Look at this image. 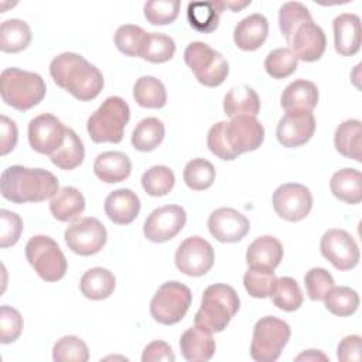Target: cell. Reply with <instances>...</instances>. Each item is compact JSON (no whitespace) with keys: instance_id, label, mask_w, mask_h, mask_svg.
Segmentation results:
<instances>
[{"instance_id":"obj_43","label":"cell","mask_w":362,"mask_h":362,"mask_svg":"<svg viewBox=\"0 0 362 362\" xmlns=\"http://www.w3.org/2000/svg\"><path fill=\"white\" fill-rule=\"evenodd\" d=\"M175 54L174 40L161 33H148L140 58L151 64H163L170 61Z\"/></svg>"},{"instance_id":"obj_13","label":"cell","mask_w":362,"mask_h":362,"mask_svg":"<svg viewBox=\"0 0 362 362\" xmlns=\"http://www.w3.org/2000/svg\"><path fill=\"white\" fill-rule=\"evenodd\" d=\"M273 208L287 222L303 221L313 208L311 191L298 182H286L273 192Z\"/></svg>"},{"instance_id":"obj_10","label":"cell","mask_w":362,"mask_h":362,"mask_svg":"<svg viewBox=\"0 0 362 362\" xmlns=\"http://www.w3.org/2000/svg\"><path fill=\"white\" fill-rule=\"evenodd\" d=\"M64 239L74 253L79 256H92L100 252L107 240L105 225L93 218L85 216L72 222L64 232Z\"/></svg>"},{"instance_id":"obj_17","label":"cell","mask_w":362,"mask_h":362,"mask_svg":"<svg viewBox=\"0 0 362 362\" xmlns=\"http://www.w3.org/2000/svg\"><path fill=\"white\" fill-rule=\"evenodd\" d=\"M315 132V119L311 112H286L277 123L276 137L283 147L294 148L305 144Z\"/></svg>"},{"instance_id":"obj_40","label":"cell","mask_w":362,"mask_h":362,"mask_svg":"<svg viewBox=\"0 0 362 362\" xmlns=\"http://www.w3.org/2000/svg\"><path fill=\"white\" fill-rule=\"evenodd\" d=\"M215 167L205 158H192L184 167V182L194 191L208 189L215 181Z\"/></svg>"},{"instance_id":"obj_9","label":"cell","mask_w":362,"mask_h":362,"mask_svg":"<svg viewBox=\"0 0 362 362\" xmlns=\"http://www.w3.org/2000/svg\"><path fill=\"white\" fill-rule=\"evenodd\" d=\"M192 301L191 290L180 281H167L158 287L150 301V314L163 325L180 322Z\"/></svg>"},{"instance_id":"obj_44","label":"cell","mask_w":362,"mask_h":362,"mask_svg":"<svg viewBox=\"0 0 362 362\" xmlns=\"http://www.w3.org/2000/svg\"><path fill=\"white\" fill-rule=\"evenodd\" d=\"M277 277L273 270L249 267L243 276V286L249 296L255 298H267L273 294Z\"/></svg>"},{"instance_id":"obj_20","label":"cell","mask_w":362,"mask_h":362,"mask_svg":"<svg viewBox=\"0 0 362 362\" xmlns=\"http://www.w3.org/2000/svg\"><path fill=\"white\" fill-rule=\"evenodd\" d=\"M334 47L342 57H352L361 49V18L354 13H342L334 18Z\"/></svg>"},{"instance_id":"obj_46","label":"cell","mask_w":362,"mask_h":362,"mask_svg":"<svg viewBox=\"0 0 362 362\" xmlns=\"http://www.w3.org/2000/svg\"><path fill=\"white\" fill-rule=\"evenodd\" d=\"M52 359L55 362H86L89 349L79 337L65 335L54 344Z\"/></svg>"},{"instance_id":"obj_26","label":"cell","mask_w":362,"mask_h":362,"mask_svg":"<svg viewBox=\"0 0 362 362\" xmlns=\"http://www.w3.org/2000/svg\"><path fill=\"white\" fill-rule=\"evenodd\" d=\"M93 173L106 184L120 182L130 175L132 161L122 151H103L95 158Z\"/></svg>"},{"instance_id":"obj_2","label":"cell","mask_w":362,"mask_h":362,"mask_svg":"<svg viewBox=\"0 0 362 362\" xmlns=\"http://www.w3.org/2000/svg\"><path fill=\"white\" fill-rule=\"evenodd\" d=\"M0 191L3 198L14 204L52 199L59 191L58 178L44 168L10 165L1 173Z\"/></svg>"},{"instance_id":"obj_35","label":"cell","mask_w":362,"mask_h":362,"mask_svg":"<svg viewBox=\"0 0 362 362\" xmlns=\"http://www.w3.org/2000/svg\"><path fill=\"white\" fill-rule=\"evenodd\" d=\"M85 158V147L79 136L69 127H66L64 144L49 156V160L54 165L61 170H74L82 164Z\"/></svg>"},{"instance_id":"obj_15","label":"cell","mask_w":362,"mask_h":362,"mask_svg":"<svg viewBox=\"0 0 362 362\" xmlns=\"http://www.w3.org/2000/svg\"><path fill=\"white\" fill-rule=\"evenodd\" d=\"M187 222V212L180 205L156 208L144 221L143 233L154 243H164L177 236Z\"/></svg>"},{"instance_id":"obj_23","label":"cell","mask_w":362,"mask_h":362,"mask_svg":"<svg viewBox=\"0 0 362 362\" xmlns=\"http://www.w3.org/2000/svg\"><path fill=\"white\" fill-rule=\"evenodd\" d=\"M269 34V21L263 14L255 13L242 18L233 30V41L243 51L260 48Z\"/></svg>"},{"instance_id":"obj_11","label":"cell","mask_w":362,"mask_h":362,"mask_svg":"<svg viewBox=\"0 0 362 362\" xmlns=\"http://www.w3.org/2000/svg\"><path fill=\"white\" fill-rule=\"evenodd\" d=\"M214 260L215 252L212 245L198 235L184 239L175 252L177 269L191 277L206 274L212 269Z\"/></svg>"},{"instance_id":"obj_22","label":"cell","mask_w":362,"mask_h":362,"mask_svg":"<svg viewBox=\"0 0 362 362\" xmlns=\"http://www.w3.org/2000/svg\"><path fill=\"white\" fill-rule=\"evenodd\" d=\"M215 339L212 332L201 325L188 328L180 338V349L188 362H206L215 354Z\"/></svg>"},{"instance_id":"obj_28","label":"cell","mask_w":362,"mask_h":362,"mask_svg":"<svg viewBox=\"0 0 362 362\" xmlns=\"http://www.w3.org/2000/svg\"><path fill=\"white\" fill-rule=\"evenodd\" d=\"M79 288L83 297L89 300H105L113 294L116 288V277L105 267H92L82 274Z\"/></svg>"},{"instance_id":"obj_12","label":"cell","mask_w":362,"mask_h":362,"mask_svg":"<svg viewBox=\"0 0 362 362\" xmlns=\"http://www.w3.org/2000/svg\"><path fill=\"white\" fill-rule=\"evenodd\" d=\"M223 134L229 150L238 158L240 154L257 150L264 140L263 124L256 116L242 115L225 122Z\"/></svg>"},{"instance_id":"obj_36","label":"cell","mask_w":362,"mask_h":362,"mask_svg":"<svg viewBox=\"0 0 362 362\" xmlns=\"http://www.w3.org/2000/svg\"><path fill=\"white\" fill-rule=\"evenodd\" d=\"M164 124L157 117L140 120L132 133V146L137 151H153L164 140Z\"/></svg>"},{"instance_id":"obj_32","label":"cell","mask_w":362,"mask_h":362,"mask_svg":"<svg viewBox=\"0 0 362 362\" xmlns=\"http://www.w3.org/2000/svg\"><path fill=\"white\" fill-rule=\"evenodd\" d=\"M361 137H362L361 120L346 119L335 129L334 146L341 156L361 163L362 161V158H361Z\"/></svg>"},{"instance_id":"obj_37","label":"cell","mask_w":362,"mask_h":362,"mask_svg":"<svg viewBox=\"0 0 362 362\" xmlns=\"http://www.w3.org/2000/svg\"><path fill=\"white\" fill-rule=\"evenodd\" d=\"M322 301L325 308L338 317H349L359 307L358 293L348 286H334Z\"/></svg>"},{"instance_id":"obj_41","label":"cell","mask_w":362,"mask_h":362,"mask_svg":"<svg viewBox=\"0 0 362 362\" xmlns=\"http://www.w3.org/2000/svg\"><path fill=\"white\" fill-rule=\"evenodd\" d=\"M273 304L287 313L296 311L303 304V293L298 283L288 276L280 277L276 281V287L273 294L270 296Z\"/></svg>"},{"instance_id":"obj_29","label":"cell","mask_w":362,"mask_h":362,"mask_svg":"<svg viewBox=\"0 0 362 362\" xmlns=\"http://www.w3.org/2000/svg\"><path fill=\"white\" fill-rule=\"evenodd\" d=\"M331 192L339 201L355 205L362 201V174L356 168H342L331 177Z\"/></svg>"},{"instance_id":"obj_30","label":"cell","mask_w":362,"mask_h":362,"mask_svg":"<svg viewBox=\"0 0 362 362\" xmlns=\"http://www.w3.org/2000/svg\"><path fill=\"white\" fill-rule=\"evenodd\" d=\"M223 10V1H192L187 7V18L194 30L208 34L218 28Z\"/></svg>"},{"instance_id":"obj_42","label":"cell","mask_w":362,"mask_h":362,"mask_svg":"<svg viewBox=\"0 0 362 362\" xmlns=\"http://www.w3.org/2000/svg\"><path fill=\"white\" fill-rule=\"evenodd\" d=\"M175 184V175L167 165H153L141 175L143 189L151 197L167 195Z\"/></svg>"},{"instance_id":"obj_51","label":"cell","mask_w":362,"mask_h":362,"mask_svg":"<svg viewBox=\"0 0 362 362\" xmlns=\"http://www.w3.org/2000/svg\"><path fill=\"white\" fill-rule=\"evenodd\" d=\"M223 126L225 122H218L215 123L206 136V144L208 148L212 154H215L218 158L225 160V161H232L235 160V154L229 150L226 140H225V134H223Z\"/></svg>"},{"instance_id":"obj_48","label":"cell","mask_w":362,"mask_h":362,"mask_svg":"<svg viewBox=\"0 0 362 362\" xmlns=\"http://www.w3.org/2000/svg\"><path fill=\"white\" fill-rule=\"evenodd\" d=\"M304 284L310 300L322 301L335 286V281L327 269L313 267L305 273Z\"/></svg>"},{"instance_id":"obj_49","label":"cell","mask_w":362,"mask_h":362,"mask_svg":"<svg viewBox=\"0 0 362 362\" xmlns=\"http://www.w3.org/2000/svg\"><path fill=\"white\" fill-rule=\"evenodd\" d=\"M24 321L18 310L10 305L0 307V342L11 344L23 332Z\"/></svg>"},{"instance_id":"obj_39","label":"cell","mask_w":362,"mask_h":362,"mask_svg":"<svg viewBox=\"0 0 362 362\" xmlns=\"http://www.w3.org/2000/svg\"><path fill=\"white\" fill-rule=\"evenodd\" d=\"M147 37L148 33L140 25L124 24L120 25L115 33V45L127 57H140Z\"/></svg>"},{"instance_id":"obj_52","label":"cell","mask_w":362,"mask_h":362,"mask_svg":"<svg viewBox=\"0 0 362 362\" xmlns=\"http://www.w3.org/2000/svg\"><path fill=\"white\" fill-rule=\"evenodd\" d=\"M18 139L16 122L1 115L0 117V154L6 156L14 150Z\"/></svg>"},{"instance_id":"obj_1","label":"cell","mask_w":362,"mask_h":362,"mask_svg":"<svg viewBox=\"0 0 362 362\" xmlns=\"http://www.w3.org/2000/svg\"><path fill=\"white\" fill-rule=\"evenodd\" d=\"M49 75L59 88L82 102L98 98L105 85L99 68L76 52H62L54 57Z\"/></svg>"},{"instance_id":"obj_14","label":"cell","mask_w":362,"mask_h":362,"mask_svg":"<svg viewBox=\"0 0 362 362\" xmlns=\"http://www.w3.org/2000/svg\"><path fill=\"white\" fill-rule=\"evenodd\" d=\"M321 255L338 270H351L359 263L356 240L344 229H328L321 236Z\"/></svg>"},{"instance_id":"obj_6","label":"cell","mask_w":362,"mask_h":362,"mask_svg":"<svg viewBox=\"0 0 362 362\" xmlns=\"http://www.w3.org/2000/svg\"><path fill=\"white\" fill-rule=\"evenodd\" d=\"M184 61L194 72L197 81L206 88L219 86L229 74L226 58L202 41H194L187 45Z\"/></svg>"},{"instance_id":"obj_27","label":"cell","mask_w":362,"mask_h":362,"mask_svg":"<svg viewBox=\"0 0 362 362\" xmlns=\"http://www.w3.org/2000/svg\"><path fill=\"white\" fill-rule=\"evenodd\" d=\"M223 112L230 119L242 115L256 116L260 112V99L247 85L232 86L223 98Z\"/></svg>"},{"instance_id":"obj_54","label":"cell","mask_w":362,"mask_h":362,"mask_svg":"<svg viewBox=\"0 0 362 362\" xmlns=\"http://www.w3.org/2000/svg\"><path fill=\"white\" fill-rule=\"evenodd\" d=\"M141 361L143 362H160V361H164V362H173L175 361V355L171 349V346L164 342V341H153L150 342L144 351H143V355H141Z\"/></svg>"},{"instance_id":"obj_38","label":"cell","mask_w":362,"mask_h":362,"mask_svg":"<svg viewBox=\"0 0 362 362\" xmlns=\"http://www.w3.org/2000/svg\"><path fill=\"white\" fill-rule=\"evenodd\" d=\"M308 21H313V17L310 10L303 3L287 1L279 10V27L288 44L291 41L294 31L301 24Z\"/></svg>"},{"instance_id":"obj_50","label":"cell","mask_w":362,"mask_h":362,"mask_svg":"<svg viewBox=\"0 0 362 362\" xmlns=\"http://www.w3.org/2000/svg\"><path fill=\"white\" fill-rule=\"evenodd\" d=\"M23 232V221L20 215L8 209L0 211V247L6 249L16 245Z\"/></svg>"},{"instance_id":"obj_3","label":"cell","mask_w":362,"mask_h":362,"mask_svg":"<svg viewBox=\"0 0 362 362\" xmlns=\"http://www.w3.org/2000/svg\"><path fill=\"white\" fill-rule=\"evenodd\" d=\"M240 300L232 286L216 283L205 288L201 307L195 314V324L211 332L223 331L232 317L239 311Z\"/></svg>"},{"instance_id":"obj_25","label":"cell","mask_w":362,"mask_h":362,"mask_svg":"<svg viewBox=\"0 0 362 362\" xmlns=\"http://www.w3.org/2000/svg\"><path fill=\"white\" fill-rule=\"evenodd\" d=\"M280 103L286 112H294V110L313 112V109L318 103V88L311 81H305V79L293 81L284 88L280 96Z\"/></svg>"},{"instance_id":"obj_56","label":"cell","mask_w":362,"mask_h":362,"mask_svg":"<svg viewBox=\"0 0 362 362\" xmlns=\"http://www.w3.org/2000/svg\"><path fill=\"white\" fill-rule=\"evenodd\" d=\"M225 4V8H230L232 11H239L242 10L243 7L249 6L250 4V0L249 1H243V3H236V1H223Z\"/></svg>"},{"instance_id":"obj_31","label":"cell","mask_w":362,"mask_h":362,"mask_svg":"<svg viewBox=\"0 0 362 362\" xmlns=\"http://www.w3.org/2000/svg\"><path fill=\"white\" fill-rule=\"evenodd\" d=\"M85 209V198L75 187H62L49 202L52 216L59 222L76 219Z\"/></svg>"},{"instance_id":"obj_7","label":"cell","mask_w":362,"mask_h":362,"mask_svg":"<svg viewBox=\"0 0 362 362\" xmlns=\"http://www.w3.org/2000/svg\"><path fill=\"white\" fill-rule=\"evenodd\" d=\"M290 325L273 315L260 318L253 328L250 356L257 362H274L290 339Z\"/></svg>"},{"instance_id":"obj_19","label":"cell","mask_w":362,"mask_h":362,"mask_svg":"<svg viewBox=\"0 0 362 362\" xmlns=\"http://www.w3.org/2000/svg\"><path fill=\"white\" fill-rule=\"evenodd\" d=\"M327 47V38L324 30L314 21L301 24L293 34L290 41V49L297 59L304 62L318 61Z\"/></svg>"},{"instance_id":"obj_34","label":"cell","mask_w":362,"mask_h":362,"mask_svg":"<svg viewBox=\"0 0 362 362\" xmlns=\"http://www.w3.org/2000/svg\"><path fill=\"white\" fill-rule=\"evenodd\" d=\"M133 98L141 107L161 109L167 103V90L160 79L146 75L134 82Z\"/></svg>"},{"instance_id":"obj_33","label":"cell","mask_w":362,"mask_h":362,"mask_svg":"<svg viewBox=\"0 0 362 362\" xmlns=\"http://www.w3.org/2000/svg\"><path fill=\"white\" fill-rule=\"evenodd\" d=\"M31 28L20 18H10L0 25V49L16 54L25 49L31 42Z\"/></svg>"},{"instance_id":"obj_45","label":"cell","mask_w":362,"mask_h":362,"mask_svg":"<svg viewBox=\"0 0 362 362\" xmlns=\"http://www.w3.org/2000/svg\"><path fill=\"white\" fill-rule=\"evenodd\" d=\"M298 59L288 47L270 51L264 59L266 72L274 79H284L296 72Z\"/></svg>"},{"instance_id":"obj_8","label":"cell","mask_w":362,"mask_h":362,"mask_svg":"<svg viewBox=\"0 0 362 362\" xmlns=\"http://www.w3.org/2000/svg\"><path fill=\"white\" fill-rule=\"evenodd\" d=\"M25 257L35 273L45 281L61 280L68 269L61 247L52 238L45 235L30 238L25 245Z\"/></svg>"},{"instance_id":"obj_5","label":"cell","mask_w":362,"mask_h":362,"mask_svg":"<svg viewBox=\"0 0 362 362\" xmlns=\"http://www.w3.org/2000/svg\"><path fill=\"white\" fill-rule=\"evenodd\" d=\"M130 119V107L120 96H109L89 116L86 130L95 143L117 144L123 140Z\"/></svg>"},{"instance_id":"obj_47","label":"cell","mask_w":362,"mask_h":362,"mask_svg":"<svg viewBox=\"0 0 362 362\" xmlns=\"http://www.w3.org/2000/svg\"><path fill=\"white\" fill-rule=\"evenodd\" d=\"M180 0H151L144 4V17L153 25H165L177 20Z\"/></svg>"},{"instance_id":"obj_55","label":"cell","mask_w":362,"mask_h":362,"mask_svg":"<svg viewBox=\"0 0 362 362\" xmlns=\"http://www.w3.org/2000/svg\"><path fill=\"white\" fill-rule=\"evenodd\" d=\"M318 359H321V361H328V356L324 355V354L320 352V351L308 349V351L300 354V355L296 358V361H318Z\"/></svg>"},{"instance_id":"obj_18","label":"cell","mask_w":362,"mask_h":362,"mask_svg":"<svg viewBox=\"0 0 362 362\" xmlns=\"http://www.w3.org/2000/svg\"><path fill=\"white\" fill-rule=\"evenodd\" d=\"M209 233L222 243H235L242 240L249 229V219L233 208H218L208 218Z\"/></svg>"},{"instance_id":"obj_53","label":"cell","mask_w":362,"mask_h":362,"mask_svg":"<svg viewBox=\"0 0 362 362\" xmlns=\"http://www.w3.org/2000/svg\"><path fill=\"white\" fill-rule=\"evenodd\" d=\"M337 358L341 362H359L362 358L361 354V337L348 335L342 338L337 348Z\"/></svg>"},{"instance_id":"obj_16","label":"cell","mask_w":362,"mask_h":362,"mask_svg":"<svg viewBox=\"0 0 362 362\" xmlns=\"http://www.w3.org/2000/svg\"><path fill=\"white\" fill-rule=\"evenodd\" d=\"M65 134L66 127L51 113H41L28 123V143L40 154H54L64 144Z\"/></svg>"},{"instance_id":"obj_24","label":"cell","mask_w":362,"mask_h":362,"mask_svg":"<svg viewBox=\"0 0 362 362\" xmlns=\"http://www.w3.org/2000/svg\"><path fill=\"white\" fill-rule=\"evenodd\" d=\"M283 245L277 238L259 236L247 246L246 263L249 267L274 270L283 260Z\"/></svg>"},{"instance_id":"obj_21","label":"cell","mask_w":362,"mask_h":362,"mask_svg":"<svg viewBox=\"0 0 362 362\" xmlns=\"http://www.w3.org/2000/svg\"><path fill=\"white\" fill-rule=\"evenodd\" d=\"M141 204L136 192L129 188H119L112 191L105 199V214L116 225L132 223L140 212Z\"/></svg>"},{"instance_id":"obj_4","label":"cell","mask_w":362,"mask_h":362,"mask_svg":"<svg viewBox=\"0 0 362 362\" xmlns=\"http://www.w3.org/2000/svg\"><path fill=\"white\" fill-rule=\"evenodd\" d=\"M0 93L6 105L24 112L38 105L47 93L41 75L20 68H6L0 75Z\"/></svg>"}]
</instances>
